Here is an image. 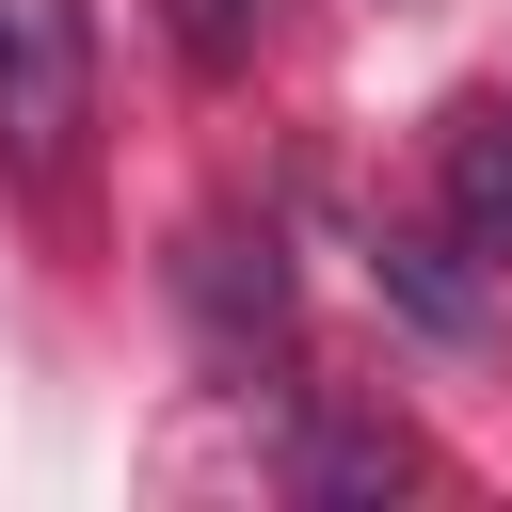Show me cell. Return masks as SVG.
<instances>
[{"label":"cell","mask_w":512,"mask_h":512,"mask_svg":"<svg viewBox=\"0 0 512 512\" xmlns=\"http://www.w3.org/2000/svg\"><path fill=\"white\" fill-rule=\"evenodd\" d=\"M0 144L64 176L80 144V0H0Z\"/></svg>","instance_id":"obj_1"},{"label":"cell","mask_w":512,"mask_h":512,"mask_svg":"<svg viewBox=\"0 0 512 512\" xmlns=\"http://www.w3.org/2000/svg\"><path fill=\"white\" fill-rule=\"evenodd\" d=\"M368 272H384V304H400L416 336H448V352H480V336H496V256H464L448 224H384V240H368Z\"/></svg>","instance_id":"obj_2"},{"label":"cell","mask_w":512,"mask_h":512,"mask_svg":"<svg viewBox=\"0 0 512 512\" xmlns=\"http://www.w3.org/2000/svg\"><path fill=\"white\" fill-rule=\"evenodd\" d=\"M432 224L512 272V96H464V112L432 128Z\"/></svg>","instance_id":"obj_3"},{"label":"cell","mask_w":512,"mask_h":512,"mask_svg":"<svg viewBox=\"0 0 512 512\" xmlns=\"http://www.w3.org/2000/svg\"><path fill=\"white\" fill-rule=\"evenodd\" d=\"M176 288H192L208 352H288V272H272V224H256V240H240V224H192Z\"/></svg>","instance_id":"obj_4"},{"label":"cell","mask_w":512,"mask_h":512,"mask_svg":"<svg viewBox=\"0 0 512 512\" xmlns=\"http://www.w3.org/2000/svg\"><path fill=\"white\" fill-rule=\"evenodd\" d=\"M288 480H304V496H384V480H416V448H400V432H304Z\"/></svg>","instance_id":"obj_5"}]
</instances>
